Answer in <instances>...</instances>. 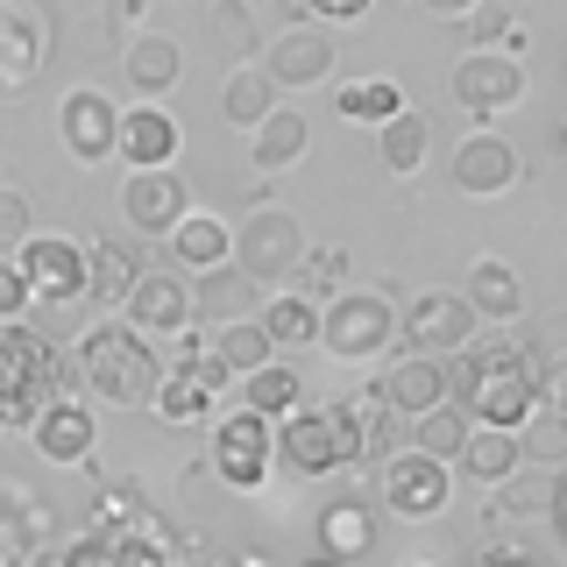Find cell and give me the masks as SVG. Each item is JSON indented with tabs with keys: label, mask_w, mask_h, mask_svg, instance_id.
I'll list each match as a JSON object with an SVG mask.
<instances>
[{
	"label": "cell",
	"mask_w": 567,
	"mask_h": 567,
	"mask_svg": "<svg viewBox=\"0 0 567 567\" xmlns=\"http://www.w3.org/2000/svg\"><path fill=\"white\" fill-rule=\"evenodd\" d=\"M454 404L475 425H496V433H525L532 412H539V354L511 348V341H475L454 354Z\"/></svg>",
	"instance_id": "obj_1"
},
{
	"label": "cell",
	"mask_w": 567,
	"mask_h": 567,
	"mask_svg": "<svg viewBox=\"0 0 567 567\" xmlns=\"http://www.w3.org/2000/svg\"><path fill=\"white\" fill-rule=\"evenodd\" d=\"M79 383L93 390V398H106L114 412H128V404H150L156 383H164V369H156L150 341L128 327V319H100L93 333H79Z\"/></svg>",
	"instance_id": "obj_2"
},
{
	"label": "cell",
	"mask_w": 567,
	"mask_h": 567,
	"mask_svg": "<svg viewBox=\"0 0 567 567\" xmlns=\"http://www.w3.org/2000/svg\"><path fill=\"white\" fill-rule=\"evenodd\" d=\"M64 377H79V362H58L35 327H0V433L35 425L50 398H64Z\"/></svg>",
	"instance_id": "obj_3"
},
{
	"label": "cell",
	"mask_w": 567,
	"mask_h": 567,
	"mask_svg": "<svg viewBox=\"0 0 567 567\" xmlns=\"http://www.w3.org/2000/svg\"><path fill=\"white\" fill-rule=\"evenodd\" d=\"M390 341H398V312H390L383 291H341L319 312V348L333 362H377Z\"/></svg>",
	"instance_id": "obj_4"
},
{
	"label": "cell",
	"mask_w": 567,
	"mask_h": 567,
	"mask_svg": "<svg viewBox=\"0 0 567 567\" xmlns=\"http://www.w3.org/2000/svg\"><path fill=\"white\" fill-rule=\"evenodd\" d=\"M298 262H306V227L291 213L262 206L235 227V270L248 284H284V277H298Z\"/></svg>",
	"instance_id": "obj_5"
},
{
	"label": "cell",
	"mask_w": 567,
	"mask_h": 567,
	"mask_svg": "<svg viewBox=\"0 0 567 567\" xmlns=\"http://www.w3.org/2000/svg\"><path fill=\"white\" fill-rule=\"evenodd\" d=\"M447 504H454V468H447V461H433L419 447H404V454L383 461V511H390V518L433 525Z\"/></svg>",
	"instance_id": "obj_6"
},
{
	"label": "cell",
	"mask_w": 567,
	"mask_h": 567,
	"mask_svg": "<svg viewBox=\"0 0 567 567\" xmlns=\"http://www.w3.org/2000/svg\"><path fill=\"white\" fill-rule=\"evenodd\" d=\"M213 468H220L227 489H262V475L277 468V425L256 419L248 404L220 412V425H213Z\"/></svg>",
	"instance_id": "obj_7"
},
{
	"label": "cell",
	"mask_w": 567,
	"mask_h": 567,
	"mask_svg": "<svg viewBox=\"0 0 567 567\" xmlns=\"http://www.w3.org/2000/svg\"><path fill=\"white\" fill-rule=\"evenodd\" d=\"M277 461L291 475H333L348 454V433H341V412L333 404H298L291 419L277 425Z\"/></svg>",
	"instance_id": "obj_8"
},
{
	"label": "cell",
	"mask_w": 567,
	"mask_h": 567,
	"mask_svg": "<svg viewBox=\"0 0 567 567\" xmlns=\"http://www.w3.org/2000/svg\"><path fill=\"white\" fill-rule=\"evenodd\" d=\"M525 100V64L511 58V50H468V58L454 64V106L461 114H475V121H496V114H511V106Z\"/></svg>",
	"instance_id": "obj_9"
},
{
	"label": "cell",
	"mask_w": 567,
	"mask_h": 567,
	"mask_svg": "<svg viewBox=\"0 0 567 567\" xmlns=\"http://www.w3.org/2000/svg\"><path fill=\"white\" fill-rule=\"evenodd\" d=\"M50 64V14L35 0H0V93H22Z\"/></svg>",
	"instance_id": "obj_10"
},
{
	"label": "cell",
	"mask_w": 567,
	"mask_h": 567,
	"mask_svg": "<svg viewBox=\"0 0 567 567\" xmlns=\"http://www.w3.org/2000/svg\"><path fill=\"white\" fill-rule=\"evenodd\" d=\"M475 327L483 319L468 312V298L461 291H419L412 306H404V341H412L419 354H461V348H475Z\"/></svg>",
	"instance_id": "obj_11"
},
{
	"label": "cell",
	"mask_w": 567,
	"mask_h": 567,
	"mask_svg": "<svg viewBox=\"0 0 567 567\" xmlns=\"http://www.w3.org/2000/svg\"><path fill=\"white\" fill-rule=\"evenodd\" d=\"M22 277H29V291L43 298V306H71V298H85V241H64V235H29L22 241Z\"/></svg>",
	"instance_id": "obj_12"
},
{
	"label": "cell",
	"mask_w": 567,
	"mask_h": 567,
	"mask_svg": "<svg viewBox=\"0 0 567 567\" xmlns=\"http://www.w3.org/2000/svg\"><path fill=\"white\" fill-rule=\"evenodd\" d=\"M121 312H128V327L142 333V341H177V333L199 327V312H192V284L171 277V270H142L135 298Z\"/></svg>",
	"instance_id": "obj_13"
},
{
	"label": "cell",
	"mask_w": 567,
	"mask_h": 567,
	"mask_svg": "<svg viewBox=\"0 0 567 567\" xmlns=\"http://www.w3.org/2000/svg\"><path fill=\"white\" fill-rule=\"evenodd\" d=\"M58 135L79 164H106V156L121 150V106L106 93H93V85H79V93H64V106H58Z\"/></svg>",
	"instance_id": "obj_14"
},
{
	"label": "cell",
	"mask_w": 567,
	"mask_h": 567,
	"mask_svg": "<svg viewBox=\"0 0 567 567\" xmlns=\"http://www.w3.org/2000/svg\"><path fill=\"white\" fill-rule=\"evenodd\" d=\"M177 150H185V128H177V114H164L156 100L142 106H121V164L128 171H171Z\"/></svg>",
	"instance_id": "obj_15"
},
{
	"label": "cell",
	"mask_w": 567,
	"mask_h": 567,
	"mask_svg": "<svg viewBox=\"0 0 567 567\" xmlns=\"http://www.w3.org/2000/svg\"><path fill=\"white\" fill-rule=\"evenodd\" d=\"M185 213H192V199H185V177L177 171H128V185H121V220H128L135 235H171Z\"/></svg>",
	"instance_id": "obj_16"
},
{
	"label": "cell",
	"mask_w": 567,
	"mask_h": 567,
	"mask_svg": "<svg viewBox=\"0 0 567 567\" xmlns=\"http://www.w3.org/2000/svg\"><path fill=\"white\" fill-rule=\"evenodd\" d=\"M377 390L390 398V412L398 419H425V412H440V404L454 398V377H447V362L440 354H404V362H390Z\"/></svg>",
	"instance_id": "obj_17"
},
{
	"label": "cell",
	"mask_w": 567,
	"mask_h": 567,
	"mask_svg": "<svg viewBox=\"0 0 567 567\" xmlns=\"http://www.w3.org/2000/svg\"><path fill=\"white\" fill-rule=\"evenodd\" d=\"M262 71H270L277 93H298V85H327L333 79V35L327 29H284L270 50H262Z\"/></svg>",
	"instance_id": "obj_18"
},
{
	"label": "cell",
	"mask_w": 567,
	"mask_h": 567,
	"mask_svg": "<svg viewBox=\"0 0 567 567\" xmlns=\"http://www.w3.org/2000/svg\"><path fill=\"white\" fill-rule=\"evenodd\" d=\"M35 454L43 461H58V468H79L85 454H93V440H100V419H93V404H79V398H50L43 412H35Z\"/></svg>",
	"instance_id": "obj_19"
},
{
	"label": "cell",
	"mask_w": 567,
	"mask_h": 567,
	"mask_svg": "<svg viewBox=\"0 0 567 567\" xmlns=\"http://www.w3.org/2000/svg\"><path fill=\"white\" fill-rule=\"evenodd\" d=\"M518 177H525V164L504 135H468L454 150V185L468 192V199H496V192H511Z\"/></svg>",
	"instance_id": "obj_20"
},
{
	"label": "cell",
	"mask_w": 567,
	"mask_h": 567,
	"mask_svg": "<svg viewBox=\"0 0 567 567\" xmlns=\"http://www.w3.org/2000/svg\"><path fill=\"white\" fill-rule=\"evenodd\" d=\"M333 412H341V433H348L354 461H390V454H398V412H390V398L377 383L354 390V398H341Z\"/></svg>",
	"instance_id": "obj_21"
},
{
	"label": "cell",
	"mask_w": 567,
	"mask_h": 567,
	"mask_svg": "<svg viewBox=\"0 0 567 567\" xmlns=\"http://www.w3.org/2000/svg\"><path fill=\"white\" fill-rule=\"evenodd\" d=\"M171 262L185 277H206V270H220V262H235V227H227L220 213H199V206H192L185 220L171 227Z\"/></svg>",
	"instance_id": "obj_22"
},
{
	"label": "cell",
	"mask_w": 567,
	"mask_h": 567,
	"mask_svg": "<svg viewBox=\"0 0 567 567\" xmlns=\"http://www.w3.org/2000/svg\"><path fill=\"white\" fill-rule=\"evenodd\" d=\"M377 539H383V532H377V511L354 504V496H341V504L319 511V554H327V560L354 567V560L377 554Z\"/></svg>",
	"instance_id": "obj_23"
},
{
	"label": "cell",
	"mask_w": 567,
	"mask_h": 567,
	"mask_svg": "<svg viewBox=\"0 0 567 567\" xmlns=\"http://www.w3.org/2000/svg\"><path fill=\"white\" fill-rule=\"evenodd\" d=\"M461 298H468L475 319H496V327H511V319L525 312V277L511 270V262L483 256V262H468V284H461Z\"/></svg>",
	"instance_id": "obj_24"
},
{
	"label": "cell",
	"mask_w": 567,
	"mask_h": 567,
	"mask_svg": "<svg viewBox=\"0 0 567 567\" xmlns=\"http://www.w3.org/2000/svg\"><path fill=\"white\" fill-rule=\"evenodd\" d=\"M85 298H100L106 312L114 306H128L135 298V284H142V256H135V241H93L85 248Z\"/></svg>",
	"instance_id": "obj_25"
},
{
	"label": "cell",
	"mask_w": 567,
	"mask_h": 567,
	"mask_svg": "<svg viewBox=\"0 0 567 567\" xmlns=\"http://www.w3.org/2000/svg\"><path fill=\"white\" fill-rule=\"evenodd\" d=\"M454 468L461 475H475V483H511V475L525 468V433H496V425H475L468 433V447L454 454Z\"/></svg>",
	"instance_id": "obj_26"
},
{
	"label": "cell",
	"mask_w": 567,
	"mask_h": 567,
	"mask_svg": "<svg viewBox=\"0 0 567 567\" xmlns=\"http://www.w3.org/2000/svg\"><path fill=\"white\" fill-rule=\"evenodd\" d=\"M248 306H256V284H248L235 262L192 277V312H199V327H235V319H248Z\"/></svg>",
	"instance_id": "obj_27"
},
{
	"label": "cell",
	"mask_w": 567,
	"mask_h": 567,
	"mask_svg": "<svg viewBox=\"0 0 567 567\" xmlns=\"http://www.w3.org/2000/svg\"><path fill=\"white\" fill-rule=\"evenodd\" d=\"M220 106H227V121H235V128L256 135L262 121L277 114V85H270V71H262V64H235V71L220 79Z\"/></svg>",
	"instance_id": "obj_28"
},
{
	"label": "cell",
	"mask_w": 567,
	"mask_h": 567,
	"mask_svg": "<svg viewBox=\"0 0 567 567\" xmlns=\"http://www.w3.org/2000/svg\"><path fill=\"white\" fill-rule=\"evenodd\" d=\"M262 333H270V348H319V306L306 291H277V298H262Z\"/></svg>",
	"instance_id": "obj_29"
},
{
	"label": "cell",
	"mask_w": 567,
	"mask_h": 567,
	"mask_svg": "<svg viewBox=\"0 0 567 567\" xmlns=\"http://www.w3.org/2000/svg\"><path fill=\"white\" fill-rule=\"evenodd\" d=\"M306 142H312L306 114H291V106H277V114L262 121L256 135H248V164H256V171H291L298 156H306Z\"/></svg>",
	"instance_id": "obj_30"
},
{
	"label": "cell",
	"mask_w": 567,
	"mask_h": 567,
	"mask_svg": "<svg viewBox=\"0 0 567 567\" xmlns=\"http://www.w3.org/2000/svg\"><path fill=\"white\" fill-rule=\"evenodd\" d=\"M177 79H185V58H177L171 35H135V43H128V85H135V93L164 100Z\"/></svg>",
	"instance_id": "obj_31"
},
{
	"label": "cell",
	"mask_w": 567,
	"mask_h": 567,
	"mask_svg": "<svg viewBox=\"0 0 567 567\" xmlns=\"http://www.w3.org/2000/svg\"><path fill=\"white\" fill-rule=\"evenodd\" d=\"M241 404L256 419H270V425H284L306 404V383H298V369L291 362H270V369H256V377H241Z\"/></svg>",
	"instance_id": "obj_32"
},
{
	"label": "cell",
	"mask_w": 567,
	"mask_h": 567,
	"mask_svg": "<svg viewBox=\"0 0 567 567\" xmlns=\"http://www.w3.org/2000/svg\"><path fill=\"white\" fill-rule=\"evenodd\" d=\"M213 404H220V390H213V383H199L192 369H171V377L156 383L150 412L164 419V425H199V419H213Z\"/></svg>",
	"instance_id": "obj_33"
},
{
	"label": "cell",
	"mask_w": 567,
	"mask_h": 567,
	"mask_svg": "<svg viewBox=\"0 0 567 567\" xmlns=\"http://www.w3.org/2000/svg\"><path fill=\"white\" fill-rule=\"evenodd\" d=\"M213 348H220L227 377H256V369L277 362L270 333H262V319H235V327H213Z\"/></svg>",
	"instance_id": "obj_34"
},
{
	"label": "cell",
	"mask_w": 567,
	"mask_h": 567,
	"mask_svg": "<svg viewBox=\"0 0 567 567\" xmlns=\"http://www.w3.org/2000/svg\"><path fill=\"white\" fill-rule=\"evenodd\" d=\"M404 85L398 79H341V114L348 121H369V128H383V121L404 114Z\"/></svg>",
	"instance_id": "obj_35"
},
{
	"label": "cell",
	"mask_w": 567,
	"mask_h": 567,
	"mask_svg": "<svg viewBox=\"0 0 567 567\" xmlns=\"http://www.w3.org/2000/svg\"><path fill=\"white\" fill-rule=\"evenodd\" d=\"M425 142H433V128H425V114H412V106H404L398 121H383V128H377V156H383V171L412 177V171L425 164Z\"/></svg>",
	"instance_id": "obj_36"
},
{
	"label": "cell",
	"mask_w": 567,
	"mask_h": 567,
	"mask_svg": "<svg viewBox=\"0 0 567 567\" xmlns=\"http://www.w3.org/2000/svg\"><path fill=\"white\" fill-rule=\"evenodd\" d=\"M468 433H475V419L461 412L454 398L440 404V412H425V419H412V447H419V454H433V461H447V454H461V447H468Z\"/></svg>",
	"instance_id": "obj_37"
},
{
	"label": "cell",
	"mask_w": 567,
	"mask_h": 567,
	"mask_svg": "<svg viewBox=\"0 0 567 567\" xmlns=\"http://www.w3.org/2000/svg\"><path fill=\"white\" fill-rule=\"evenodd\" d=\"M206 35L227 58H256L262 50V29H256V14H248V0H206Z\"/></svg>",
	"instance_id": "obj_38"
},
{
	"label": "cell",
	"mask_w": 567,
	"mask_h": 567,
	"mask_svg": "<svg viewBox=\"0 0 567 567\" xmlns=\"http://www.w3.org/2000/svg\"><path fill=\"white\" fill-rule=\"evenodd\" d=\"M341 277H348V248H306V262H298V291L319 306V291L341 298Z\"/></svg>",
	"instance_id": "obj_39"
},
{
	"label": "cell",
	"mask_w": 567,
	"mask_h": 567,
	"mask_svg": "<svg viewBox=\"0 0 567 567\" xmlns=\"http://www.w3.org/2000/svg\"><path fill=\"white\" fill-rule=\"evenodd\" d=\"M106 567H171V546L156 539L150 525H142V532H128V539L106 546Z\"/></svg>",
	"instance_id": "obj_40"
},
{
	"label": "cell",
	"mask_w": 567,
	"mask_h": 567,
	"mask_svg": "<svg viewBox=\"0 0 567 567\" xmlns=\"http://www.w3.org/2000/svg\"><path fill=\"white\" fill-rule=\"evenodd\" d=\"M532 504H546V483H525V468H518L511 483H496V496H489V518H525Z\"/></svg>",
	"instance_id": "obj_41"
},
{
	"label": "cell",
	"mask_w": 567,
	"mask_h": 567,
	"mask_svg": "<svg viewBox=\"0 0 567 567\" xmlns=\"http://www.w3.org/2000/svg\"><path fill=\"white\" fill-rule=\"evenodd\" d=\"M29 306H35V291H29L22 262H0V327H22Z\"/></svg>",
	"instance_id": "obj_42"
},
{
	"label": "cell",
	"mask_w": 567,
	"mask_h": 567,
	"mask_svg": "<svg viewBox=\"0 0 567 567\" xmlns=\"http://www.w3.org/2000/svg\"><path fill=\"white\" fill-rule=\"evenodd\" d=\"M539 412H567V354L539 362Z\"/></svg>",
	"instance_id": "obj_43"
},
{
	"label": "cell",
	"mask_w": 567,
	"mask_h": 567,
	"mask_svg": "<svg viewBox=\"0 0 567 567\" xmlns=\"http://www.w3.org/2000/svg\"><path fill=\"white\" fill-rule=\"evenodd\" d=\"M560 447H567V412H554L546 425H532L525 433V461L539 454V461H560Z\"/></svg>",
	"instance_id": "obj_44"
},
{
	"label": "cell",
	"mask_w": 567,
	"mask_h": 567,
	"mask_svg": "<svg viewBox=\"0 0 567 567\" xmlns=\"http://www.w3.org/2000/svg\"><path fill=\"white\" fill-rule=\"evenodd\" d=\"M0 241H29V199L0 185Z\"/></svg>",
	"instance_id": "obj_45"
},
{
	"label": "cell",
	"mask_w": 567,
	"mask_h": 567,
	"mask_svg": "<svg viewBox=\"0 0 567 567\" xmlns=\"http://www.w3.org/2000/svg\"><path fill=\"white\" fill-rule=\"evenodd\" d=\"M291 14H319V22H354L369 0H284Z\"/></svg>",
	"instance_id": "obj_46"
},
{
	"label": "cell",
	"mask_w": 567,
	"mask_h": 567,
	"mask_svg": "<svg viewBox=\"0 0 567 567\" xmlns=\"http://www.w3.org/2000/svg\"><path fill=\"white\" fill-rule=\"evenodd\" d=\"M468 567H539V560H532L525 546H489V554H475Z\"/></svg>",
	"instance_id": "obj_47"
},
{
	"label": "cell",
	"mask_w": 567,
	"mask_h": 567,
	"mask_svg": "<svg viewBox=\"0 0 567 567\" xmlns=\"http://www.w3.org/2000/svg\"><path fill=\"white\" fill-rule=\"evenodd\" d=\"M483 0H425V14H440V22H461V14H475Z\"/></svg>",
	"instance_id": "obj_48"
},
{
	"label": "cell",
	"mask_w": 567,
	"mask_h": 567,
	"mask_svg": "<svg viewBox=\"0 0 567 567\" xmlns=\"http://www.w3.org/2000/svg\"><path fill=\"white\" fill-rule=\"evenodd\" d=\"M114 14H121V22H142V14H150V0H114Z\"/></svg>",
	"instance_id": "obj_49"
},
{
	"label": "cell",
	"mask_w": 567,
	"mask_h": 567,
	"mask_svg": "<svg viewBox=\"0 0 567 567\" xmlns=\"http://www.w3.org/2000/svg\"><path fill=\"white\" fill-rule=\"evenodd\" d=\"M554 511H560V539H567V483L554 489Z\"/></svg>",
	"instance_id": "obj_50"
},
{
	"label": "cell",
	"mask_w": 567,
	"mask_h": 567,
	"mask_svg": "<svg viewBox=\"0 0 567 567\" xmlns=\"http://www.w3.org/2000/svg\"><path fill=\"white\" fill-rule=\"evenodd\" d=\"M554 142H560V156H567V121H560V135H554Z\"/></svg>",
	"instance_id": "obj_51"
},
{
	"label": "cell",
	"mask_w": 567,
	"mask_h": 567,
	"mask_svg": "<svg viewBox=\"0 0 567 567\" xmlns=\"http://www.w3.org/2000/svg\"><path fill=\"white\" fill-rule=\"evenodd\" d=\"M312 567H341V560H327V554H319V560H312Z\"/></svg>",
	"instance_id": "obj_52"
}]
</instances>
